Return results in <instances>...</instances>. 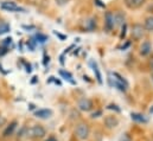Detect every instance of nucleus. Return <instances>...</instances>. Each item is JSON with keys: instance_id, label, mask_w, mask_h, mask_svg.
<instances>
[{"instance_id": "f257e3e1", "label": "nucleus", "mask_w": 153, "mask_h": 141, "mask_svg": "<svg viewBox=\"0 0 153 141\" xmlns=\"http://www.w3.org/2000/svg\"><path fill=\"white\" fill-rule=\"evenodd\" d=\"M76 137L78 140L81 141H85L89 138V134H90V128L87 123H78L76 127Z\"/></svg>"}, {"instance_id": "f03ea898", "label": "nucleus", "mask_w": 153, "mask_h": 141, "mask_svg": "<svg viewBox=\"0 0 153 141\" xmlns=\"http://www.w3.org/2000/svg\"><path fill=\"white\" fill-rule=\"evenodd\" d=\"M45 134L46 132L42 126H33L26 131V135L32 139H42L45 137Z\"/></svg>"}, {"instance_id": "7ed1b4c3", "label": "nucleus", "mask_w": 153, "mask_h": 141, "mask_svg": "<svg viewBox=\"0 0 153 141\" xmlns=\"http://www.w3.org/2000/svg\"><path fill=\"white\" fill-rule=\"evenodd\" d=\"M131 33H132V37H133L134 40H140V39L145 36V27H144V25H141V24H139V23L134 24V25L132 26Z\"/></svg>"}, {"instance_id": "20e7f679", "label": "nucleus", "mask_w": 153, "mask_h": 141, "mask_svg": "<svg viewBox=\"0 0 153 141\" xmlns=\"http://www.w3.org/2000/svg\"><path fill=\"white\" fill-rule=\"evenodd\" d=\"M0 7H1L2 10H5V11H8V12L24 11L23 8H20L18 5H16V4H14V2H12V1H4V2H1Z\"/></svg>"}, {"instance_id": "39448f33", "label": "nucleus", "mask_w": 153, "mask_h": 141, "mask_svg": "<svg viewBox=\"0 0 153 141\" xmlns=\"http://www.w3.org/2000/svg\"><path fill=\"white\" fill-rule=\"evenodd\" d=\"M77 107H78V109L82 110V111H89V110L93 109V102H91V100L84 97V99H81V100L78 101Z\"/></svg>"}, {"instance_id": "423d86ee", "label": "nucleus", "mask_w": 153, "mask_h": 141, "mask_svg": "<svg viewBox=\"0 0 153 141\" xmlns=\"http://www.w3.org/2000/svg\"><path fill=\"white\" fill-rule=\"evenodd\" d=\"M105 25H106V29L107 31H111L113 30L115 26H114V13H112L111 11L106 12L105 14Z\"/></svg>"}, {"instance_id": "0eeeda50", "label": "nucleus", "mask_w": 153, "mask_h": 141, "mask_svg": "<svg viewBox=\"0 0 153 141\" xmlns=\"http://www.w3.org/2000/svg\"><path fill=\"white\" fill-rule=\"evenodd\" d=\"M145 2H146V0H125V5L129 10H137V8L141 7Z\"/></svg>"}, {"instance_id": "6e6552de", "label": "nucleus", "mask_w": 153, "mask_h": 141, "mask_svg": "<svg viewBox=\"0 0 153 141\" xmlns=\"http://www.w3.org/2000/svg\"><path fill=\"white\" fill-rule=\"evenodd\" d=\"M17 126H18L17 121H12V122H10V125H7V126H6V128H5V129H4V132H2V137H4V138L11 137V135L14 133V131H16Z\"/></svg>"}, {"instance_id": "1a4fd4ad", "label": "nucleus", "mask_w": 153, "mask_h": 141, "mask_svg": "<svg viewBox=\"0 0 153 141\" xmlns=\"http://www.w3.org/2000/svg\"><path fill=\"white\" fill-rule=\"evenodd\" d=\"M117 125H119V120L113 115H108V116L105 117V126L107 128L112 129V128H115Z\"/></svg>"}, {"instance_id": "9d476101", "label": "nucleus", "mask_w": 153, "mask_h": 141, "mask_svg": "<svg viewBox=\"0 0 153 141\" xmlns=\"http://www.w3.org/2000/svg\"><path fill=\"white\" fill-rule=\"evenodd\" d=\"M151 51H152V45L150 42L146 40L140 45V55L141 56H147L151 53Z\"/></svg>"}, {"instance_id": "9b49d317", "label": "nucleus", "mask_w": 153, "mask_h": 141, "mask_svg": "<svg viewBox=\"0 0 153 141\" xmlns=\"http://www.w3.org/2000/svg\"><path fill=\"white\" fill-rule=\"evenodd\" d=\"M35 115L39 119H49L52 115V111L50 109H39L35 113Z\"/></svg>"}, {"instance_id": "f8f14e48", "label": "nucleus", "mask_w": 153, "mask_h": 141, "mask_svg": "<svg viewBox=\"0 0 153 141\" xmlns=\"http://www.w3.org/2000/svg\"><path fill=\"white\" fill-rule=\"evenodd\" d=\"M125 24V14L116 12L114 14V26H122Z\"/></svg>"}, {"instance_id": "ddd939ff", "label": "nucleus", "mask_w": 153, "mask_h": 141, "mask_svg": "<svg viewBox=\"0 0 153 141\" xmlns=\"http://www.w3.org/2000/svg\"><path fill=\"white\" fill-rule=\"evenodd\" d=\"M109 83L112 84V85H114V87H116L119 90H121V91H126V85L123 84V83H121L120 81H117L116 78H112V77H109Z\"/></svg>"}, {"instance_id": "4468645a", "label": "nucleus", "mask_w": 153, "mask_h": 141, "mask_svg": "<svg viewBox=\"0 0 153 141\" xmlns=\"http://www.w3.org/2000/svg\"><path fill=\"white\" fill-rule=\"evenodd\" d=\"M131 117H132V120H134V121H137V122H144V123H146L147 122V119L144 116V115H141V114H138V113H132L131 114Z\"/></svg>"}, {"instance_id": "2eb2a0df", "label": "nucleus", "mask_w": 153, "mask_h": 141, "mask_svg": "<svg viewBox=\"0 0 153 141\" xmlns=\"http://www.w3.org/2000/svg\"><path fill=\"white\" fill-rule=\"evenodd\" d=\"M144 27H145V30H147V31L152 32L153 31V16H151V17H149V18H146V19H145Z\"/></svg>"}, {"instance_id": "dca6fc26", "label": "nucleus", "mask_w": 153, "mask_h": 141, "mask_svg": "<svg viewBox=\"0 0 153 141\" xmlns=\"http://www.w3.org/2000/svg\"><path fill=\"white\" fill-rule=\"evenodd\" d=\"M91 65H93V70H94L95 75H96V79H97V82H99L100 84H102V77H101V72H100V70H99V68H97L96 63L94 64V63L91 62Z\"/></svg>"}, {"instance_id": "f3484780", "label": "nucleus", "mask_w": 153, "mask_h": 141, "mask_svg": "<svg viewBox=\"0 0 153 141\" xmlns=\"http://www.w3.org/2000/svg\"><path fill=\"white\" fill-rule=\"evenodd\" d=\"M8 31H10V25H8L7 23H2V22H0V36L7 33Z\"/></svg>"}, {"instance_id": "a211bd4d", "label": "nucleus", "mask_w": 153, "mask_h": 141, "mask_svg": "<svg viewBox=\"0 0 153 141\" xmlns=\"http://www.w3.org/2000/svg\"><path fill=\"white\" fill-rule=\"evenodd\" d=\"M95 27H96L95 20H94V19H89V20L87 22V29H88L89 31H93V30H95Z\"/></svg>"}, {"instance_id": "6ab92c4d", "label": "nucleus", "mask_w": 153, "mask_h": 141, "mask_svg": "<svg viewBox=\"0 0 153 141\" xmlns=\"http://www.w3.org/2000/svg\"><path fill=\"white\" fill-rule=\"evenodd\" d=\"M59 73H61V75H62V76H63V77H64V78H65V79H68V81H70V82H71V83H75V82H74V81H73V79H71V78H73V77H71V75H70V73H69V72H65V71L61 70V71H59Z\"/></svg>"}, {"instance_id": "aec40b11", "label": "nucleus", "mask_w": 153, "mask_h": 141, "mask_svg": "<svg viewBox=\"0 0 153 141\" xmlns=\"http://www.w3.org/2000/svg\"><path fill=\"white\" fill-rule=\"evenodd\" d=\"M126 30H127V25H126V23L121 26V35H120V38L121 39H123L125 37H126Z\"/></svg>"}, {"instance_id": "412c9836", "label": "nucleus", "mask_w": 153, "mask_h": 141, "mask_svg": "<svg viewBox=\"0 0 153 141\" xmlns=\"http://www.w3.org/2000/svg\"><path fill=\"white\" fill-rule=\"evenodd\" d=\"M37 39H38V42L40 43H43V42H45V40H48V38H46V36H43V35H37L36 37Z\"/></svg>"}, {"instance_id": "4be33fe9", "label": "nucleus", "mask_w": 153, "mask_h": 141, "mask_svg": "<svg viewBox=\"0 0 153 141\" xmlns=\"http://www.w3.org/2000/svg\"><path fill=\"white\" fill-rule=\"evenodd\" d=\"M120 141H132V139H131V137H129L128 134H123V135L121 137Z\"/></svg>"}, {"instance_id": "5701e85b", "label": "nucleus", "mask_w": 153, "mask_h": 141, "mask_svg": "<svg viewBox=\"0 0 153 141\" xmlns=\"http://www.w3.org/2000/svg\"><path fill=\"white\" fill-rule=\"evenodd\" d=\"M11 42H12V38H6V39H4V42H2V46L7 47L6 45H7V44H11Z\"/></svg>"}, {"instance_id": "b1692460", "label": "nucleus", "mask_w": 153, "mask_h": 141, "mask_svg": "<svg viewBox=\"0 0 153 141\" xmlns=\"http://www.w3.org/2000/svg\"><path fill=\"white\" fill-rule=\"evenodd\" d=\"M6 52H7V47H5V46H2V45H1V46H0V57H1V56H4Z\"/></svg>"}, {"instance_id": "393cba45", "label": "nucleus", "mask_w": 153, "mask_h": 141, "mask_svg": "<svg viewBox=\"0 0 153 141\" xmlns=\"http://www.w3.org/2000/svg\"><path fill=\"white\" fill-rule=\"evenodd\" d=\"M6 122H7L6 117H4V116H1V115H0V127L5 126V125H6Z\"/></svg>"}, {"instance_id": "a878e982", "label": "nucleus", "mask_w": 153, "mask_h": 141, "mask_svg": "<svg viewBox=\"0 0 153 141\" xmlns=\"http://www.w3.org/2000/svg\"><path fill=\"white\" fill-rule=\"evenodd\" d=\"M101 114H102V111H101V110H97L96 113H93V114H91V117H93V119L99 117V115H101Z\"/></svg>"}, {"instance_id": "bb28decb", "label": "nucleus", "mask_w": 153, "mask_h": 141, "mask_svg": "<svg viewBox=\"0 0 153 141\" xmlns=\"http://www.w3.org/2000/svg\"><path fill=\"white\" fill-rule=\"evenodd\" d=\"M107 108H108V109H115L116 111H120V108H117V106H115V105H109Z\"/></svg>"}, {"instance_id": "cd10ccee", "label": "nucleus", "mask_w": 153, "mask_h": 141, "mask_svg": "<svg viewBox=\"0 0 153 141\" xmlns=\"http://www.w3.org/2000/svg\"><path fill=\"white\" fill-rule=\"evenodd\" d=\"M68 1H69V0H56V2H57L58 5H61V6L64 5V4H67Z\"/></svg>"}, {"instance_id": "c85d7f7f", "label": "nucleus", "mask_w": 153, "mask_h": 141, "mask_svg": "<svg viewBox=\"0 0 153 141\" xmlns=\"http://www.w3.org/2000/svg\"><path fill=\"white\" fill-rule=\"evenodd\" d=\"M55 35H56V36H58V37H59V38H61V39H62V40H64V39H65V36H62V35H59V33H58V32H56V31H55Z\"/></svg>"}, {"instance_id": "c756f323", "label": "nucleus", "mask_w": 153, "mask_h": 141, "mask_svg": "<svg viewBox=\"0 0 153 141\" xmlns=\"http://www.w3.org/2000/svg\"><path fill=\"white\" fill-rule=\"evenodd\" d=\"M23 29H26V30H32V29H35V26H26V25H23Z\"/></svg>"}, {"instance_id": "7c9ffc66", "label": "nucleus", "mask_w": 153, "mask_h": 141, "mask_svg": "<svg viewBox=\"0 0 153 141\" xmlns=\"http://www.w3.org/2000/svg\"><path fill=\"white\" fill-rule=\"evenodd\" d=\"M45 141H57V139L53 138V137H50V138H48V140H45Z\"/></svg>"}, {"instance_id": "2f4dec72", "label": "nucleus", "mask_w": 153, "mask_h": 141, "mask_svg": "<svg viewBox=\"0 0 153 141\" xmlns=\"http://www.w3.org/2000/svg\"><path fill=\"white\" fill-rule=\"evenodd\" d=\"M26 72H31V65L30 64L29 65L26 64Z\"/></svg>"}, {"instance_id": "473e14b6", "label": "nucleus", "mask_w": 153, "mask_h": 141, "mask_svg": "<svg viewBox=\"0 0 153 141\" xmlns=\"http://www.w3.org/2000/svg\"><path fill=\"white\" fill-rule=\"evenodd\" d=\"M150 113H151V114H153V106H152V108L150 109Z\"/></svg>"}, {"instance_id": "72a5a7b5", "label": "nucleus", "mask_w": 153, "mask_h": 141, "mask_svg": "<svg viewBox=\"0 0 153 141\" xmlns=\"http://www.w3.org/2000/svg\"><path fill=\"white\" fill-rule=\"evenodd\" d=\"M152 68H153V62H152Z\"/></svg>"}]
</instances>
